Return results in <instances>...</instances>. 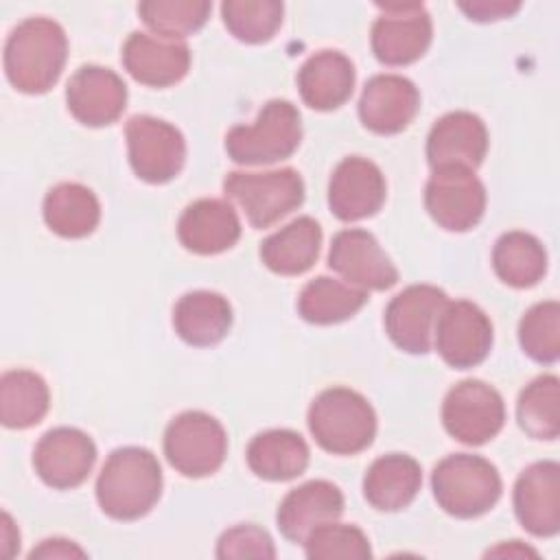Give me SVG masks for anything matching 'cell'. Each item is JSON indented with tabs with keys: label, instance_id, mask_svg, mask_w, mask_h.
<instances>
[{
	"label": "cell",
	"instance_id": "31",
	"mask_svg": "<svg viewBox=\"0 0 560 560\" xmlns=\"http://www.w3.org/2000/svg\"><path fill=\"white\" fill-rule=\"evenodd\" d=\"M50 392L31 370H9L0 378V420L9 429H28L46 416Z\"/></svg>",
	"mask_w": 560,
	"mask_h": 560
},
{
	"label": "cell",
	"instance_id": "18",
	"mask_svg": "<svg viewBox=\"0 0 560 560\" xmlns=\"http://www.w3.org/2000/svg\"><path fill=\"white\" fill-rule=\"evenodd\" d=\"M514 512L534 536L551 538L560 532V466L545 459L527 466L514 483Z\"/></svg>",
	"mask_w": 560,
	"mask_h": 560
},
{
	"label": "cell",
	"instance_id": "8",
	"mask_svg": "<svg viewBox=\"0 0 560 560\" xmlns=\"http://www.w3.org/2000/svg\"><path fill=\"white\" fill-rule=\"evenodd\" d=\"M442 422L457 442L479 446L503 429L505 405L492 385L479 378H466L444 396Z\"/></svg>",
	"mask_w": 560,
	"mask_h": 560
},
{
	"label": "cell",
	"instance_id": "5",
	"mask_svg": "<svg viewBox=\"0 0 560 560\" xmlns=\"http://www.w3.org/2000/svg\"><path fill=\"white\" fill-rule=\"evenodd\" d=\"M302 140L300 112L293 103L273 98L252 125H236L225 136V151L238 164H273L293 155Z\"/></svg>",
	"mask_w": 560,
	"mask_h": 560
},
{
	"label": "cell",
	"instance_id": "22",
	"mask_svg": "<svg viewBox=\"0 0 560 560\" xmlns=\"http://www.w3.org/2000/svg\"><path fill=\"white\" fill-rule=\"evenodd\" d=\"M343 512L341 490L326 479H313L293 488L276 512V523L282 536L291 542H302L313 529L337 521Z\"/></svg>",
	"mask_w": 560,
	"mask_h": 560
},
{
	"label": "cell",
	"instance_id": "26",
	"mask_svg": "<svg viewBox=\"0 0 560 560\" xmlns=\"http://www.w3.org/2000/svg\"><path fill=\"white\" fill-rule=\"evenodd\" d=\"M173 326L190 346H214L232 326V306L221 293L190 291L177 300L173 308Z\"/></svg>",
	"mask_w": 560,
	"mask_h": 560
},
{
	"label": "cell",
	"instance_id": "25",
	"mask_svg": "<svg viewBox=\"0 0 560 560\" xmlns=\"http://www.w3.org/2000/svg\"><path fill=\"white\" fill-rule=\"evenodd\" d=\"M422 486L420 464L402 453H389L372 462L363 477L368 503L381 512L407 508Z\"/></svg>",
	"mask_w": 560,
	"mask_h": 560
},
{
	"label": "cell",
	"instance_id": "39",
	"mask_svg": "<svg viewBox=\"0 0 560 560\" xmlns=\"http://www.w3.org/2000/svg\"><path fill=\"white\" fill-rule=\"evenodd\" d=\"M459 9L475 22H494L514 15L521 9V2H508V0H472V2H459Z\"/></svg>",
	"mask_w": 560,
	"mask_h": 560
},
{
	"label": "cell",
	"instance_id": "24",
	"mask_svg": "<svg viewBox=\"0 0 560 560\" xmlns=\"http://www.w3.org/2000/svg\"><path fill=\"white\" fill-rule=\"evenodd\" d=\"M298 90L308 107L317 112L337 109L352 96L354 66L339 50H319L298 70Z\"/></svg>",
	"mask_w": 560,
	"mask_h": 560
},
{
	"label": "cell",
	"instance_id": "7",
	"mask_svg": "<svg viewBox=\"0 0 560 560\" xmlns=\"http://www.w3.org/2000/svg\"><path fill=\"white\" fill-rule=\"evenodd\" d=\"M228 453L223 424L206 411H184L164 431V455L184 477H208L217 472Z\"/></svg>",
	"mask_w": 560,
	"mask_h": 560
},
{
	"label": "cell",
	"instance_id": "28",
	"mask_svg": "<svg viewBox=\"0 0 560 560\" xmlns=\"http://www.w3.org/2000/svg\"><path fill=\"white\" fill-rule=\"evenodd\" d=\"M308 444L291 429H271L258 433L247 446V466L267 481H289L308 466Z\"/></svg>",
	"mask_w": 560,
	"mask_h": 560
},
{
	"label": "cell",
	"instance_id": "16",
	"mask_svg": "<svg viewBox=\"0 0 560 560\" xmlns=\"http://www.w3.org/2000/svg\"><path fill=\"white\" fill-rule=\"evenodd\" d=\"M385 177L368 158H343L330 175L328 206L339 221H361L376 214L385 203Z\"/></svg>",
	"mask_w": 560,
	"mask_h": 560
},
{
	"label": "cell",
	"instance_id": "4",
	"mask_svg": "<svg viewBox=\"0 0 560 560\" xmlns=\"http://www.w3.org/2000/svg\"><path fill=\"white\" fill-rule=\"evenodd\" d=\"M438 505L455 518H477L494 508L501 497V477L486 457L455 453L431 472Z\"/></svg>",
	"mask_w": 560,
	"mask_h": 560
},
{
	"label": "cell",
	"instance_id": "6",
	"mask_svg": "<svg viewBox=\"0 0 560 560\" xmlns=\"http://www.w3.org/2000/svg\"><path fill=\"white\" fill-rule=\"evenodd\" d=\"M225 197L243 210L252 228H269L298 210L304 201V182L295 168L265 173L232 171L223 179Z\"/></svg>",
	"mask_w": 560,
	"mask_h": 560
},
{
	"label": "cell",
	"instance_id": "9",
	"mask_svg": "<svg viewBox=\"0 0 560 560\" xmlns=\"http://www.w3.org/2000/svg\"><path fill=\"white\" fill-rule=\"evenodd\" d=\"M129 164L149 184L171 182L184 166L186 142L177 127L166 120L140 114L125 127Z\"/></svg>",
	"mask_w": 560,
	"mask_h": 560
},
{
	"label": "cell",
	"instance_id": "21",
	"mask_svg": "<svg viewBox=\"0 0 560 560\" xmlns=\"http://www.w3.org/2000/svg\"><path fill=\"white\" fill-rule=\"evenodd\" d=\"M122 66L138 83L168 88L186 77L190 50L177 39L131 33L122 46Z\"/></svg>",
	"mask_w": 560,
	"mask_h": 560
},
{
	"label": "cell",
	"instance_id": "32",
	"mask_svg": "<svg viewBox=\"0 0 560 560\" xmlns=\"http://www.w3.org/2000/svg\"><path fill=\"white\" fill-rule=\"evenodd\" d=\"M494 273L514 289L534 287L547 271V252L542 243L521 230L499 236L492 249Z\"/></svg>",
	"mask_w": 560,
	"mask_h": 560
},
{
	"label": "cell",
	"instance_id": "35",
	"mask_svg": "<svg viewBox=\"0 0 560 560\" xmlns=\"http://www.w3.org/2000/svg\"><path fill=\"white\" fill-rule=\"evenodd\" d=\"M284 7L278 0H228L221 18L228 31L245 44L269 42L282 24Z\"/></svg>",
	"mask_w": 560,
	"mask_h": 560
},
{
	"label": "cell",
	"instance_id": "29",
	"mask_svg": "<svg viewBox=\"0 0 560 560\" xmlns=\"http://www.w3.org/2000/svg\"><path fill=\"white\" fill-rule=\"evenodd\" d=\"M44 221L63 238H83L96 230L101 221V203L88 186L63 182L46 192Z\"/></svg>",
	"mask_w": 560,
	"mask_h": 560
},
{
	"label": "cell",
	"instance_id": "40",
	"mask_svg": "<svg viewBox=\"0 0 560 560\" xmlns=\"http://www.w3.org/2000/svg\"><path fill=\"white\" fill-rule=\"evenodd\" d=\"M85 551L66 538H46L42 540L28 558H83Z\"/></svg>",
	"mask_w": 560,
	"mask_h": 560
},
{
	"label": "cell",
	"instance_id": "17",
	"mask_svg": "<svg viewBox=\"0 0 560 560\" xmlns=\"http://www.w3.org/2000/svg\"><path fill=\"white\" fill-rule=\"evenodd\" d=\"M488 151V129L470 112L444 114L429 131L427 160L433 171L468 168L475 171Z\"/></svg>",
	"mask_w": 560,
	"mask_h": 560
},
{
	"label": "cell",
	"instance_id": "19",
	"mask_svg": "<svg viewBox=\"0 0 560 560\" xmlns=\"http://www.w3.org/2000/svg\"><path fill=\"white\" fill-rule=\"evenodd\" d=\"M70 114L88 127H105L120 118L127 105V85L109 68L81 66L68 81Z\"/></svg>",
	"mask_w": 560,
	"mask_h": 560
},
{
	"label": "cell",
	"instance_id": "30",
	"mask_svg": "<svg viewBox=\"0 0 560 560\" xmlns=\"http://www.w3.org/2000/svg\"><path fill=\"white\" fill-rule=\"evenodd\" d=\"M368 302V293L337 278L319 276L304 284L298 298L302 319L319 326L339 324L357 315Z\"/></svg>",
	"mask_w": 560,
	"mask_h": 560
},
{
	"label": "cell",
	"instance_id": "1",
	"mask_svg": "<svg viewBox=\"0 0 560 560\" xmlns=\"http://www.w3.org/2000/svg\"><path fill=\"white\" fill-rule=\"evenodd\" d=\"M160 494L162 468L151 451L122 446L109 453L96 479V501L107 516L136 521L151 512Z\"/></svg>",
	"mask_w": 560,
	"mask_h": 560
},
{
	"label": "cell",
	"instance_id": "2",
	"mask_svg": "<svg viewBox=\"0 0 560 560\" xmlns=\"http://www.w3.org/2000/svg\"><path fill=\"white\" fill-rule=\"evenodd\" d=\"M68 59V37L48 18H26L4 44V72L24 94H44L61 77Z\"/></svg>",
	"mask_w": 560,
	"mask_h": 560
},
{
	"label": "cell",
	"instance_id": "27",
	"mask_svg": "<svg viewBox=\"0 0 560 560\" xmlns=\"http://www.w3.org/2000/svg\"><path fill=\"white\" fill-rule=\"evenodd\" d=\"M322 247V228L313 217H298L260 245V258L273 273L300 276L313 267Z\"/></svg>",
	"mask_w": 560,
	"mask_h": 560
},
{
	"label": "cell",
	"instance_id": "36",
	"mask_svg": "<svg viewBox=\"0 0 560 560\" xmlns=\"http://www.w3.org/2000/svg\"><path fill=\"white\" fill-rule=\"evenodd\" d=\"M523 352L538 363H556L560 357V304L556 300L534 304L518 324Z\"/></svg>",
	"mask_w": 560,
	"mask_h": 560
},
{
	"label": "cell",
	"instance_id": "33",
	"mask_svg": "<svg viewBox=\"0 0 560 560\" xmlns=\"http://www.w3.org/2000/svg\"><path fill=\"white\" fill-rule=\"evenodd\" d=\"M516 418L534 440H556L560 433V381L556 374L534 378L518 396Z\"/></svg>",
	"mask_w": 560,
	"mask_h": 560
},
{
	"label": "cell",
	"instance_id": "34",
	"mask_svg": "<svg viewBox=\"0 0 560 560\" xmlns=\"http://www.w3.org/2000/svg\"><path fill=\"white\" fill-rule=\"evenodd\" d=\"M212 4L208 0H144L138 4L142 22L164 39H182L197 33L208 15Z\"/></svg>",
	"mask_w": 560,
	"mask_h": 560
},
{
	"label": "cell",
	"instance_id": "37",
	"mask_svg": "<svg viewBox=\"0 0 560 560\" xmlns=\"http://www.w3.org/2000/svg\"><path fill=\"white\" fill-rule=\"evenodd\" d=\"M304 553L311 560H365L372 556V547L357 525L330 521L308 534Z\"/></svg>",
	"mask_w": 560,
	"mask_h": 560
},
{
	"label": "cell",
	"instance_id": "12",
	"mask_svg": "<svg viewBox=\"0 0 560 560\" xmlns=\"http://www.w3.org/2000/svg\"><path fill=\"white\" fill-rule=\"evenodd\" d=\"M424 206L440 228L466 232L483 217L486 188L475 171L440 168L424 186Z\"/></svg>",
	"mask_w": 560,
	"mask_h": 560
},
{
	"label": "cell",
	"instance_id": "42",
	"mask_svg": "<svg viewBox=\"0 0 560 560\" xmlns=\"http://www.w3.org/2000/svg\"><path fill=\"white\" fill-rule=\"evenodd\" d=\"M488 556H518V558H523V556H536V551L529 549V547H523L518 540H510L508 545H499V547L490 549Z\"/></svg>",
	"mask_w": 560,
	"mask_h": 560
},
{
	"label": "cell",
	"instance_id": "3",
	"mask_svg": "<svg viewBox=\"0 0 560 560\" xmlns=\"http://www.w3.org/2000/svg\"><path fill=\"white\" fill-rule=\"evenodd\" d=\"M315 442L332 455H354L376 435V413L365 396L348 387L324 389L308 407Z\"/></svg>",
	"mask_w": 560,
	"mask_h": 560
},
{
	"label": "cell",
	"instance_id": "13",
	"mask_svg": "<svg viewBox=\"0 0 560 560\" xmlns=\"http://www.w3.org/2000/svg\"><path fill=\"white\" fill-rule=\"evenodd\" d=\"M433 346L451 368H475L492 348V322L468 300L448 302L438 319Z\"/></svg>",
	"mask_w": 560,
	"mask_h": 560
},
{
	"label": "cell",
	"instance_id": "11",
	"mask_svg": "<svg viewBox=\"0 0 560 560\" xmlns=\"http://www.w3.org/2000/svg\"><path fill=\"white\" fill-rule=\"evenodd\" d=\"M446 304V293L433 284H411L402 289L385 308V330L389 339L409 354H427Z\"/></svg>",
	"mask_w": 560,
	"mask_h": 560
},
{
	"label": "cell",
	"instance_id": "15",
	"mask_svg": "<svg viewBox=\"0 0 560 560\" xmlns=\"http://www.w3.org/2000/svg\"><path fill=\"white\" fill-rule=\"evenodd\" d=\"M96 462V446L88 433L74 427L46 431L35 451L33 466L39 479L57 490L81 486Z\"/></svg>",
	"mask_w": 560,
	"mask_h": 560
},
{
	"label": "cell",
	"instance_id": "38",
	"mask_svg": "<svg viewBox=\"0 0 560 560\" xmlns=\"http://www.w3.org/2000/svg\"><path fill=\"white\" fill-rule=\"evenodd\" d=\"M217 558H276L271 536L252 523L230 527L217 542Z\"/></svg>",
	"mask_w": 560,
	"mask_h": 560
},
{
	"label": "cell",
	"instance_id": "41",
	"mask_svg": "<svg viewBox=\"0 0 560 560\" xmlns=\"http://www.w3.org/2000/svg\"><path fill=\"white\" fill-rule=\"evenodd\" d=\"M15 547H20V532L13 525L11 516L2 514V556L11 558L15 553Z\"/></svg>",
	"mask_w": 560,
	"mask_h": 560
},
{
	"label": "cell",
	"instance_id": "23",
	"mask_svg": "<svg viewBox=\"0 0 560 560\" xmlns=\"http://www.w3.org/2000/svg\"><path fill=\"white\" fill-rule=\"evenodd\" d=\"M179 243L195 254L212 256L230 249L241 236L236 210L223 199H197L177 221Z\"/></svg>",
	"mask_w": 560,
	"mask_h": 560
},
{
	"label": "cell",
	"instance_id": "20",
	"mask_svg": "<svg viewBox=\"0 0 560 560\" xmlns=\"http://www.w3.org/2000/svg\"><path fill=\"white\" fill-rule=\"evenodd\" d=\"M420 109L418 88L400 74L372 77L359 98V118L365 129L392 136L411 125Z\"/></svg>",
	"mask_w": 560,
	"mask_h": 560
},
{
	"label": "cell",
	"instance_id": "14",
	"mask_svg": "<svg viewBox=\"0 0 560 560\" xmlns=\"http://www.w3.org/2000/svg\"><path fill=\"white\" fill-rule=\"evenodd\" d=\"M328 267L343 282L361 291H385L398 282V269L381 249L378 241L361 228L335 234L328 252Z\"/></svg>",
	"mask_w": 560,
	"mask_h": 560
},
{
	"label": "cell",
	"instance_id": "10",
	"mask_svg": "<svg viewBox=\"0 0 560 560\" xmlns=\"http://www.w3.org/2000/svg\"><path fill=\"white\" fill-rule=\"evenodd\" d=\"M381 18L372 24V50L385 66L418 61L433 37L429 11L420 2L376 4Z\"/></svg>",
	"mask_w": 560,
	"mask_h": 560
}]
</instances>
